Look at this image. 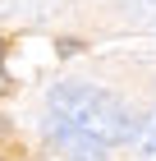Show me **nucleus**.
<instances>
[{
	"instance_id": "obj_1",
	"label": "nucleus",
	"mask_w": 156,
	"mask_h": 161,
	"mask_svg": "<svg viewBox=\"0 0 156 161\" xmlns=\"http://www.w3.org/2000/svg\"><path fill=\"white\" fill-rule=\"evenodd\" d=\"M46 111H51L46 134L73 161H101L106 147L129 143L138 129L129 106L96 83H55L46 92Z\"/></svg>"
},
{
	"instance_id": "obj_2",
	"label": "nucleus",
	"mask_w": 156,
	"mask_h": 161,
	"mask_svg": "<svg viewBox=\"0 0 156 161\" xmlns=\"http://www.w3.org/2000/svg\"><path fill=\"white\" fill-rule=\"evenodd\" d=\"M133 157L138 161H156V111L147 115V120H138V129H133Z\"/></svg>"
},
{
	"instance_id": "obj_3",
	"label": "nucleus",
	"mask_w": 156,
	"mask_h": 161,
	"mask_svg": "<svg viewBox=\"0 0 156 161\" xmlns=\"http://www.w3.org/2000/svg\"><path fill=\"white\" fill-rule=\"evenodd\" d=\"M5 92H9V78H5V74H0V97H5Z\"/></svg>"
},
{
	"instance_id": "obj_4",
	"label": "nucleus",
	"mask_w": 156,
	"mask_h": 161,
	"mask_svg": "<svg viewBox=\"0 0 156 161\" xmlns=\"http://www.w3.org/2000/svg\"><path fill=\"white\" fill-rule=\"evenodd\" d=\"M133 5H156V0H133Z\"/></svg>"
},
{
	"instance_id": "obj_5",
	"label": "nucleus",
	"mask_w": 156,
	"mask_h": 161,
	"mask_svg": "<svg viewBox=\"0 0 156 161\" xmlns=\"http://www.w3.org/2000/svg\"><path fill=\"white\" fill-rule=\"evenodd\" d=\"M0 134H5V120H0Z\"/></svg>"
},
{
	"instance_id": "obj_6",
	"label": "nucleus",
	"mask_w": 156,
	"mask_h": 161,
	"mask_svg": "<svg viewBox=\"0 0 156 161\" xmlns=\"http://www.w3.org/2000/svg\"><path fill=\"white\" fill-rule=\"evenodd\" d=\"M69 161H73V157H69Z\"/></svg>"
}]
</instances>
